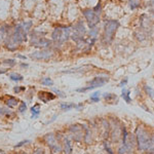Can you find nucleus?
Instances as JSON below:
<instances>
[{"mask_svg":"<svg viewBox=\"0 0 154 154\" xmlns=\"http://www.w3.org/2000/svg\"><path fill=\"white\" fill-rule=\"evenodd\" d=\"M105 149H106L107 151H108V153H109V154H114V153L112 152V149H111L110 147H109V146L107 145L106 143H105Z\"/></svg>","mask_w":154,"mask_h":154,"instance_id":"nucleus-31","label":"nucleus"},{"mask_svg":"<svg viewBox=\"0 0 154 154\" xmlns=\"http://www.w3.org/2000/svg\"><path fill=\"white\" fill-rule=\"evenodd\" d=\"M30 141L29 140H25V141H22V142H20L19 144H17L16 146H14V148H20V147H22V146H24L25 144H27V143H29Z\"/></svg>","mask_w":154,"mask_h":154,"instance_id":"nucleus-29","label":"nucleus"},{"mask_svg":"<svg viewBox=\"0 0 154 154\" xmlns=\"http://www.w3.org/2000/svg\"><path fill=\"white\" fill-rule=\"evenodd\" d=\"M17 58L22 59V60H26V59H27V57H26V56H23V54H17Z\"/></svg>","mask_w":154,"mask_h":154,"instance_id":"nucleus-33","label":"nucleus"},{"mask_svg":"<svg viewBox=\"0 0 154 154\" xmlns=\"http://www.w3.org/2000/svg\"><path fill=\"white\" fill-rule=\"evenodd\" d=\"M93 11H95L97 14H99V16H100V14H101V3L97 4V5L93 8Z\"/></svg>","mask_w":154,"mask_h":154,"instance_id":"nucleus-27","label":"nucleus"},{"mask_svg":"<svg viewBox=\"0 0 154 154\" xmlns=\"http://www.w3.org/2000/svg\"><path fill=\"white\" fill-rule=\"evenodd\" d=\"M137 143H138V148L142 151H146L150 148L151 146V137L149 133L142 126H139L137 128Z\"/></svg>","mask_w":154,"mask_h":154,"instance_id":"nucleus-2","label":"nucleus"},{"mask_svg":"<svg viewBox=\"0 0 154 154\" xmlns=\"http://www.w3.org/2000/svg\"><path fill=\"white\" fill-rule=\"evenodd\" d=\"M26 110H27V104L25 103V102L23 101H20V103H19V108H18V111H19V113H25L26 112Z\"/></svg>","mask_w":154,"mask_h":154,"instance_id":"nucleus-19","label":"nucleus"},{"mask_svg":"<svg viewBox=\"0 0 154 154\" xmlns=\"http://www.w3.org/2000/svg\"><path fill=\"white\" fill-rule=\"evenodd\" d=\"M8 35H9V27H7L6 25L0 27V42L5 41Z\"/></svg>","mask_w":154,"mask_h":154,"instance_id":"nucleus-11","label":"nucleus"},{"mask_svg":"<svg viewBox=\"0 0 154 154\" xmlns=\"http://www.w3.org/2000/svg\"><path fill=\"white\" fill-rule=\"evenodd\" d=\"M71 36V28L70 27H57L54 29L51 33V40L56 44L62 45L70 38Z\"/></svg>","mask_w":154,"mask_h":154,"instance_id":"nucleus-1","label":"nucleus"},{"mask_svg":"<svg viewBox=\"0 0 154 154\" xmlns=\"http://www.w3.org/2000/svg\"><path fill=\"white\" fill-rule=\"evenodd\" d=\"M26 89V88H24V86H19V85H17V86H14V93L16 94H20L21 91H23Z\"/></svg>","mask_w":154,"mask_h":154,"instance_id":"nucleus-26","label":"nucleus"},{"mask_svg":"<svg viewBox=\"0 0 154 154\" xmlns=\"http://www.w3.org/2000/svg\"><path fill=\"white\" fill-rule=\"evenodd\" d=\"M121 97L123 98L126 103H131V97H130V91L128 89L123 88L122 89V93H121Z\"/></svg>","mask_w":154,"mask_h":154,"instance_id":"nucleus-18","label":"nucleus"},{"mask_svg":"<svg viewBox=\"0 0 154 154\" xmlns=\"http://www.w3.org/2000/svg\"><path fill=\"white\" fill-rule=\"evenodd\" d=\"M2 114H3V109H1V108H0V116H1Z\"/></svg>","mask_w":154,"mask_h":154,"instance_id":"nucleus-35","label":"nucleus"},{"mask_svg":"<svg viewBox=\"0 0 154 154\" xmlns=\"http://www.w3.org/2000/svg\"><path fill=\"white\" fill-rule=\"evenodd\" d=\"M38 99L43 103H48L49 101H53L56 99V95H54L51 91H41L38 93Z\"/></svg>","mask_w":154,"mask_h":154,"instance_id":"nucleus-10","label":"nucleus"},{"mask_svg":"<svg viewBox=\"0 0 154 154\" xmlns=\"http://www.w3.org/2000/svg\"><path fill=\"white\" fill-rule=\"evenodd\" d=\"M30 43L32 46L37 48H41V49H45L49 48L53 43V40L51 39L45 38L44 36H42V34L38 33V32L34 31L31 35V39H30Z\"/></svg>","mask_w":154,"mask_h":154,"instance_id":"nucleus-4","label":"nucleus"},{"mask_svg":"<svg viewBox=\"0 0 154 154\" xmlns=\"http://www.w3.org/2000/svg\"><path fill=\"white\" fill-rule=\"evenodd\" d=\"M144 89H145V91L147 93V95L149 97H151L152 99H154V89L153 88H151L150 86H148V85H145L144 86Z\"/></svg>","mask_w":154,"mask_h":154,"instance_id":"nucleus-23","label":"nucleus"},{"mask_svg":"<svg viewBox=\"0 0 154 154\" xmlns=\"http://www.w3.org/2000/svg\"><path fill=\"white\" fill-rule=\"evenodd\" d=\"M21 67L22 68H28L29 65L28 64H25V63H21Z\"/></svg>","mask_w":154,"mask_h":154,"instance_id":"nucleus-34","label":"nucleus"},{"mask_svg":"<svg viewBox=\"0 0 154 154\" xmlns=\"http://www.w3.org/2000/svg\"><path fill=\"white\" fill-rule=\"evenodd\" d=\"M23 25V27H24V29L26 30L27 32L29 33V31H30V29H31V27H32V22L31 21H28V22H25V23L22 24Z\"/></svg>","mask_w":154,"mask_h":154,"instance_id":"nucleus-25","label":"nucleus"},{"mask_svg":"<svg viewBox=\"0 0 154 154\" xmlns=\"http://www.w3.org/2000/svg\"><path fill=\"white\" fill-rule=\"evenodd\" d=\"M54 57V51L51 49H41L38 51H34V53L30 54V58L36 60V61H48Z\"/></svg>","mask_w":154,"mask_h":154,"instance_id":"nucleus-8","label":"nucleus"},{"mask_svg":"<svg viewBox=\"0 0 154 154\" xmlns=\"http://www.w3.org/2000/svg\"><path fill=\"white\" fill-rule=\"evenodd\" d=\"M100 91H96V93H94L93 95H91V98H89V100L91 102H94V103H97V102L100 101Z\"/></svg>","mask_w":154,"mask_h":154,"instance_id":"nucleus-21","label":"nucleus"},{"mask_svg":"<svg viewBox=\"0 0 154 154\" xmlns=\"http://www.w3.org/2000/svg\"><path fill=\"white\" fill-rule=\"evenodd\" d=\"M19 103H20V101L18 99H17L16 97H12V96H8L7 97V100L5 101V104L9 107V108H14V107H17L19 105Z\"/></svg>","mask_w":154,"mask_h":154,"instance_id":"nucleus-12","label":"nucleus"},{"mask_svg":"<svg viewBox=\"0 0 154 154\" xmlns=\"http://www.w3.org/2000/svg\"><path fill=\"white\" fill-rule=\"evenodd\" d=\"M60 108L63 111H70L73 108H76V105L74 103H62L60 105Z\"/></svg>","mask_w":154,"mask_h":154,"instance_id":"nucleus-16","label":"nucleus"},{"mask_svg":"<svg viewBox=\"0 0 154 154\" xmlns=\"http://www.w3.org/2000/svg\"><path fill=\"white\" fill-rule=\"evenodd\" d=\"M40 105L38 103L35 104V105L32 106L31 108V113H32V118L36 119L39 117V114H40Z\"/></svg>","mask_w":154,"mask_h":154,"instance_id":"nucleus-13","label":"nucleus"},{"mask_svg":"<svg viewBox=\"0 0 154 154\" xmlns=\"http://www.w3.org/2000/svg\"><path fill=\"white\" fill-rule=\"evenodd\" d=\"M0 154H5V153H4V152H3V151H2V150H0Z\"/></svg>","mask_w":154,"mask_h":154,"instance_id":"nucleus-36","label":"nucleus"},{"mask_svg":"<svg viewBox=\"0 0 154 154\" xmlns=\"http://www.w3.org/2000/svg\"><path fill=\"white\" fill-rule=\"evenodd\" d=\"M119 27V23L115 20H109L105 23V32H104V36H103V41L104 43L109 44L111 43L114 38V34H115L116 30Z\"/></svg>","mask_w":154,"mask_h":154,"instance_id":"nucleus-3","label":"nucleus"},{"mask_svg":"<svg viewBox=\"0 0 154 154\" xmlns=\"http://www.w3.org/2000/svg\"><path fill=\"white\" fill-rule=\"evenodd\" d=\"M103 98L105 99L107 102H110L111 100H113V99H116V96L113 95V94H110V93H106L103 95Z\"/></svg>","mask_w":154,"mask_h":154,"instance_id":"nucleus-24","label":"nucleus"},{"mask_svg":"<svg viewBox=\"0 0 154 154\" xmlns=\"http://www.w3.org/2000/svg\"><path fill=\"white\" fill-rule=\"evenodd\" d=\"M72 143L70 142L68 138H64V152L66 154L72 153Z\"/></svg>","mask_w":154,"mask_h":154,"instance_id":"nucleus-14","label":"nucleus"},{"mask_svg":"<svg viewBox=\"0 0 154 154\" xmlns=\"http://www.w3.org/2000/svg\"><path fill=\"white\" fill-rule=\"evenodd\" d=\"M83 17L85 18L86 22H88V25L91 29L97 27V25L100 22V16L97 14L93 9H85V11H82Z\"/></svg>","mask_w":154,"mask_h":154,"instance_id":"nucleus-6","label":"nucleus"},{"mask_svg":"<svg viewBox=\"0 0 154 154\" xmlns=\"http://www.w3.org/2000/svg\"><path fill=\"white\" fill-rule=\"evenodd\" d=\"M126 82H128V78H125V80H122V81H121L120 84H119V86H121V88H123V86H125V84H126Z\"/></svg>","mask_w":154,"mask_h":154,"instance_id":"nucleus-32","label":"nucleus"},{"mask_svg":"<svg viewBox=\"0 0 154 154\" xmlns=\"http://www.w3.org/2000/svg\"><path fill=\"white\" fill-rule=\"evenodd\" d=\"M109 81V77L107 76H97L94 79H91L88 82V85L91 86L93 88H100V86H103L106 82Z\"/></svg>","mask_w":154,"mask_h":154,"instance_id":"nucleus-9","label":"nucleus"},{"mask_svg":"<svg viewBox=\"0 0 154 154\" xmlns=\"http://www.w3.org/2000/svg\"><path fill=\"white\" fill-rule=\"evenodd\" d=\"M33 154H44V153H43V150H42L41 148H37L36 150L33 152Z\"/></svg>","mask_w":154,"mask_h":154,"instance_id":"nucleus-30","label":"nucleus"},{"mask_svg":"<svg viewBox=\"0 0 154 154\" xmlns=\"http://www.w3.org/2000/svg\"><path fill=\"white\" fill-rule=\"evenodd\" d=\"M44 141H45V143L48 144L49 149H51L54 153H59L60 151L62 150L61 145L59 144V141L57 140V137L54 136L53 133L46 134V135L44 136Z\"/></svg>","mask_w":154,"mask_h":154,"instance_id":"nucleus-7","label":"nucleus"},{"mask_svg":"<svg viewBox=\"0 0 154 154\" xmlns=\"http://www.w3.org/2000/svg\"><path fill=\"white\" fill-rule=\"evenodd\" d=\"M41 84L44 86H53L54 81L51 77H43V78L41 79Z\"/></svg>","mask_w":154,"mask_h":154,"instance_id":"nucleus-17","label":"nucleus"},{"mask_svg":"<svg viewBox=\"0 0 154 154\" xmlns=\"http://www.w3.org/2000/svg\"><path fill=\"white\" fill-rule=\"evenodd\" d=\"M130 6L131 9H136L140 6V1L139 0H130Z\"/></svg>","mask_w":154,"mask_h":154,"instance_id":"nucleus-22","label":"nucleus"},{"mask_svg":"<svg viewBox=\"0 0 154 154\" xmlns=\"http://www.w3.org/2000/svg\"><path fill=\"white\" fill-rule=\"evenodd\" d=\"M2 64L8 67H14L17 64V61L14 59H7V60H4V61L2 62Z\"/></svg>","mask_w":154,"mask_h":154,"instance_id":"nucleus-20","label":"nucleus"},{"mask_svg":"<svg viewBox=\"0 0 154 154\" xmlns=\"http://www.w3.org/2000/svg\"><path fill=\"white\" fill-rule=\"evenodd\" d=\"M9 79L12 81H16V82H19V81H23L24 80V76L21 75L20 73H17V72H11L9 73Z\"/></svg>","mask_w":154,"mask_h":154,"instance_id":"nucleus-15","label":"nucleus"},{"mask_svg":"<svg viewBox=\"0 0 154 154\" xmlns=\"http://www.w3.org/2000/svg\"><path fill=\"white\" fill-rule=\"evenodd\" d=\"M54 93H56L59 97H61V98H65V97H66L65 93L61 91H60V89H58V88H54Z\"/></svg>","mask_w":154,"mask_h":154,"instance_id":"nucleus-28","label":"nucleus"},{"mask_svg":"<svg viewBox=\"0 0 154 154\" xmlns=\"http://www.w3.org/2000/svg\"><path fill=\"white\" fill-rule=\"evenodd\" d=\"M72 33H71V38L73 39L75 42H80L84 40V36L86 34V29L84 27V24L82 21H79L76 25H74V27L72 28Z\"/></svg>","mask_w":154,"mask_h":154,"instance_id":"nucleus-5","label":"nucleus"}]
</instances>
